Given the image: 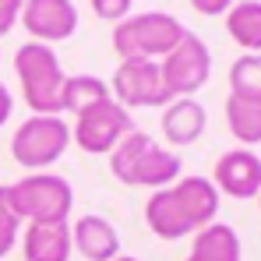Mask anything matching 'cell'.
Listing matches in <instances>:
<instances>
[{
  "label": "cell",
  "instance_id": "24",
  "mask_svg": "<svg viewBox=\"0 0 261 261\" xmlns=\"http://www.w3.org/2000/svg\"><path fill=\"white\" fill-rule=\"evenodd\" d=\"M11 110H14V99H11V92H7V85L0 82V127L7 124V117H11Z\"/></svg>",
  "mask_w": 261,
  "mask_h": 261
},
{
  "label": "cell",
  "instance_id": "26",
  "mask_svg": "<svg viewBox=\"0 0 261 261\" xmlns=\"http://www.w3.org/2000/svg\"><path fill=\"white\" fill-rule=\"evenodd\" d=\"M258 201H261V194H258Z\"/></svg>",
  "mask_w": 261,
  "mask_h": 261
},
{
  "label": "cell",
  "instance_id": "9",
  "mask_svg": "<svg viewBox=\"0 0 261 261\" xmlns=\"http://www.w3.org/2000/svg\"><path fill=\"white\" fill-rule=\"evenodd\" d=\"M113 99L130 110V106H166L170 95L163 85V71L155 60H120L113 74Z\"/></svg>",
  "mask_w": 261,
  "mask_h": 261
},
{
  "label": "cell",
  "instance_id": "6",
  "mask_svg": "<svg viewBox=\"0 0 261 261\" xmlns=\"http://www.w3.org/2000/svg\"><path fill=\"white\" fill-rule=\"evenodd\" d=\"M71 145V127L60 117H43L32 113L11 138V155L25 170H46L53 166Z\"/></svg>",
  "mask_w": 261,
  "mask_h": 261
},
{
  "label": "cell",
  "instance_id": "15",
  "mask_svg": "<svg viewBox=\"0 0 261 261\" xmlns=\"http://www.w3.org/2000/svg\"><path fill=\"white\" fill-rule=\"evenodd\" d=\"M187 261H244L237 229L226 226V222H212V226L198 229Z\"/></svg>",
  "mask_w": 261,
  "mask_h": 261
},
{
  "label": "cell",
  "instance_id": "11",
  "mask_svg": "<svg viewBox=\"0 0 261 261\" xmlns=\"http://www.w3.org/2000/svg\"><path fill=\"white\" fill-rule=\"evenodd\" d=\"M219 194H229L237 201H247V198H258L261 194V155L251 148H233V152H222L216 163V173H212Z\"/></svg>",
  "mask_w": 261,
  "mask_h": 261
},
{
  "label": "cell",
  "instance_id": "22",
  "mask_svg": "<svg viewBox=\"0 0 261 261\" xmlns=\"http://www.w3.org/2000/svg\"><path fill=\"white\" fill-rule=\"evenodd\" d=\"M21 4L25 0H0V36H7L14 29V21L21 18Z\"/></svg>",
  "mask_w": 261,
  "mask_h": 261
},
{
  "label": "cell",
  "instance_id": "3",
  "mask_svg": "<svg viewBox=\"0 0 261 261\" xmlns=\"http://www.w3.org/2000/svg\"><path fill=\"white\" fill-rule=\"evenodd\" d=\"M184 36L187 29L173 14L145 11V14H127L124 21H117L113 49L120 53V60H155V57H166Z\"/></svg>",
  "mask_w": 261,
  "mask_h": 261
},
{
  "label": "cell",
  "instance_id": "20",
  "mask_svg": "<svg viewBox=\"0 0 261 261\" xmlns=\"http://www.w3.org/2000/svg\"><path fill=\"white\" fill-rule=\"evenodd\" d=\"M18 233H21V216L7 198V187H0V258L11 254V247L18 244Z\"/></svg>",
  "mask_w": 261,
  "mask_h": 261
},
{
  "label": "cell",
  "instance_id": "25",
  "mask_svg": "<svg viewBox=\"0 0 261 261\" xmlns=\"http://www.w3.org/2000/svg\"><path fill=\"white\" fill-rule=\"evenodd\" d=\"M113 261H138V258H124V254H117V258H113Z\"/></svg>",
  "mask_w": 261,
  "mask_h": 261
},
{
  "label": "cell",
  "instance_id": "19",
  "mask_svg": "<svg viewBox=\"0 0 261 261\" xmlns=\"http://www.w3.org/2000/svg\"><path fill=\"white\" fill-rule=\"evenodd\" d=\"M229 95L261 99V53H244L229 67Z\"/></svg>",
  "mask_w": 261,
  "mask_h": 261
},
{
  "label": "cell",
  "instance_id": "10",
  "mask_svg": "<svg viewBox=\"0 0 261 261\" xmlns=\"http://www.w3.org/2000/svg\"><path fill=\"white\" fill-rule=\"evenodd\" d=\"M21 25L29 29L32 43H60L71 39L78 29V7L71 0H25Z\"/></svg>",
  "mask_w": 261,
  "mask_h": 261
},
{
  "label": "cell",
  "instance_id": "18",
  "mask_svg": "<svg viewBox=\"0 0 261 261\" xmlns=\"http://www.w3.org/2000/svg\"><path fill=\"white\" fill-rule=\"evenodd\" d=\"M102 99H110V85H106V82H99L95 74H74V78H64L60 106H64V110H71L74 117H78L82 110H88V106L102 102Z\"/></svg>",
  "mask_w": 261,
  "mask_h": 261
},
{
  "label": "cell",
  "instance_id": "12",
  "mask_svg": "<svg viewBox=\"0 0 261 261\" xmlns=\"http://www.w3.org/2000/svg\"><path fill=\"white\" fill-rule=\"evenodd\" d=\"M71 247L85 261H113L120 254V237L102 216H82L71 226Z\"/></svg>",
  "mask_w": 261,
  "mask_h": 261
},
{
  "label": "cell",
  "instance_id": "1",
  "mask_svg": "<svg viewBox=\"0 0 261 261\" xmlns=\"http://www.w3.org/2000/svg\"><path fill=\"white\" fill-rule=\"evenodd\" d=\"M219 216V191L208 176H180L176 184L155 191L145 205V222L159 240H180Z\"/></svg>",
  "mask_w": 261,
  "mask_h": 261
},
{
  "label": "cell",
  "instance_id": "14",
  "mask_svg": "<svg viewBox=\"0 0 261 261\" xmlns=\"http://www.w3.org/2000/svg\"><path fill=\"white\" fill-rule=\"evenodd\" d=\"M208 124L205 106L194 99H173L163 106V134L170 145H194Z\"/></svg>",
  "mask_w": 261,
  "mask_h": 261
},
{
  "label": "cell",
  "instance_id": "5",
  "mask_svg": "<svg viewBox=\"0 0 261 261\" xmlns=\"http://www.w3.org/2000/svg\"><path fill=\"white\" fill-rule=\"evenodd\" d=\"M7 198L21 222H67L74 208V191L57 173H29L7 187Z\"/></svg>",
  "mask_w": 261,
  "mask_h": 261
},
{
  "label": "cell",
  "instance_id": "8",
  "mask_svg": "<svg viewBox=\"0 0 261 261\" xmlns=\"http://www.w3.org/2000/svg\"><path fill=\"white\" fill-rule=\"evenodd\" d=\"M159 71H163V85H166L170 102L173 99H191L198 88L208 82V74H212V53H208V46L201 43L194 32H187L163 57Z\"/></svg>",
  "mask_w": 261,
  "mask_h": 261
},
{
  "label": "cell",
  "instance_id": "13",
  "mask_svg": "<svg viewBox=\"0 0 261 261\" xmlns=\"http://www.w3.org/2000/svg\"><path fill=\"white\" fill-rule=\"evenodd\" d=\"M71 226L67 222H29L21 237L25 261H71Z\"/></svg>",
  "mask_w": 261,
  "mask_h": 261
},
{
  "label": "cell",
  "instance_id": "4",
  "mask_svg": "<svg viewBox=\"0 0 261 261\" xmlns=\"http://www.w3.org/2000/svg\"><path fill=\"white\" fill-rule=\"evenodd\" d=\"M14 71H18V82L25 92V102L32 106V113H43V117H57L64 106H60V92H64V71H60V60L57 53L46 43H25L14 53Z\"/></svg>",
  "mask_w": 261,
  "mask_h": 261
},
{
  "label": "cell",
  "instance_id": "21",
  "mask_svg": "<svg viewBox=\"0 0 261 261\" xmlns=\"http://www.w3.org/2000/svg\"><path fill=\"white\" fill-rule=\"evenodd\" d=\"M92 11L102 21H124L130 14V0H92Z\"/></svg>",
  "mask_w": 261,
  "mask_h": 261
},
{
  "label": "cell",
  "instance_id": "7",
  "mask_svg": "<svg viewBox=\"0 0 261 261\" xmlns=\"http://www.w3.org/2000/svg\"><path fill=\"white\" fill-rule=\"evenodd\" d=\"M130 130H134L130 113L110 95V99L88 106V110H82V113L74 117L71 141H74L82 152H88V155H110V152L120 145V138L130 134Z\"/></svg>",
  "mask_w": 261,
  "mask_h": 261
},
{
  "label": "cell",
  "instance_id": "2",
  "mask_svg": "<svg viewBox=\"0 0 261 261\" xmlns=\"http://www.w3.org/2000/svg\"><path fill=\"white\" fill-rule=\"evenodd\" d=\"M180 155L166 152L163 145H155L145 130H130L120 138V145L110 152V170L120 184L127 187H170L180 180Z\"/></svg>",
  "mask_w": 261,
  "mask_h": 261
},
{
  "label": "cell",
  "instance_id": "23",
  "mask_svg": "<svg viewBox=\"0 0 261 261\" xmlns=\"http://www.w3.org/2000/svg\"><path fill=\"white\" fill-rule=\"evenodd\" d=\"M233 4H237V0H191V7H194L198 14H226Z\"/></svg>",
  "mask_w": 261,
  "mask_h": 261
},
{
  "label": "cell",
  "instance_id": "16",
  "mask_svg": "<svg viewBox=\"0 0 261 261\" xmlns=\"http://www.w3.org/2000/svg\"><path fill=\"white\" fill-rule=\"evenodd\" d=\"M226 32L229 39L251 53L261 49V0H237L226 11Z\"/></svg>",
  "mask_w": 261,
  "mask_h": 261
},
{
  "label": "cell",
  "instance_id": "17",
  "mask_svg": "<svg viewBox=\"0 0 261 261\" xmlns=\"http://www.w3.org/2000/svg\"><path fill=\"white\" fill-rule=\"evenodd\" d=\"M226 124H229V134H233L244 148L261 145V99L229 95V99H226Z\"/></svg>",
  "mask_w": 261,
  "mask_h": 261
}]
</instances>
